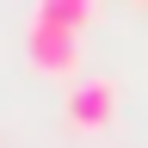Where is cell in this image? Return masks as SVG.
<instances>
[{"label":"cell","instance_id":"obj_1","mask_svg":"<svg viewBox=\"0 0 148 148\" xmlns=\"http://www.w3.org/2000/svg\"><path fill=\"white\" fill-rule=\"evenodd\" d=\"M25 56H31L37 74L68 80V74H80V31H62V25H49V18H31V31H25Z\"/></svg>","mask_w":148,"mask_h":148},{"label":"cell","instance_id":"obj_2","mask_svg":"<svg viewBox=\"0 0 148 148\" xmlns=\"http://www.w3.org/2000/svg\"><path fill=\"white\" fill-rule=\"evenodd\" d=\"M62 117L68 130H80V136H99V130H111V117H117V86L111 80H74L68 99H62Z\"/></svg>","mask_w":148,"mask_h":148},{"label":"cell","instance_id":"obj_3","mask_svg":"<svg viewBox=\"0 0 148 148\" xmlns=\"http://www.w3.org/2000/svg\"><path fill=\"white\" fill-rule=\"evenodd\" d=\"M31 18H49V25H62V31H86L92 18H99V0H37Z\"/></svg>","mask_w":148,"mask_h":148}]
</instances>
